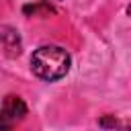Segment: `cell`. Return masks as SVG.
<instances>
[{
    "mask_svg": "<svg viewBox=\"0 0 131 131\" xmlns=\"http://www.w3.org/2000/svg\"><path fill=\"white\" fill-rule=\"evenodd\" d=\"M72 57L59 45H43L31 55V70L39 80L55 82L70 72Z\"/></svg>",
    "mask_w": 131,
    "mask_h": 131,
    "instance_id": "1",
    "label": "cell"
},
{
    "mask_svg": "<svg viewBox=\"0 0 131 131\" xmlns=\"http://www.w3.org/2000/svg\"><path fill=\"white\" fill-rule=\"evenodd\" d=\"M27 115V104L20 96L8 94L2 100V108H0V129H8L12 125H16L18 121H23Z\"/></svg>",
    "mask_w": 131,
    "mask_h": 131,
    "instance_id": "2",
    "label": "cell"
},
{
    "mask_svg": "<svg viewBox=\"0 0 131 131\" xmlns=\"http://www.w3.org/2000/svg\"><path fill=\"white\" fill-rule=\"evenodd\" d=\"M0 37H2V49H4V55H6V57H16V55H20V51H23V41H20V35H18L16 29L2 25V27H0Z\"/></svg>",
    "mask_w": 131,
    "mask_h": 131,
    "instance_id": "3",
    "label": "cell"
},
{
    "mask_svg": "<svg viewBox=\"0 0 131 131\" xmlns=\"http://www.w3.org/2000/svg\"><path fill=\"white\" fill-rule=\"evenodd\" d=\"M23 12L25 14H37V12H45V14H53L55 10L47 4V2H41V4H27V6H23Z\"/></svg>",
    "mask_w": 131,
    "mask_h": 131,
    "instance_id": "4",
    "label": "cell"
},
{
    "mask_svg": "<svg viewBox=\"0 0 131 131\" xmlns=\"http://www.w3.org/2000/svg\"><path fill=\"white\" fill-rule=\"evenodd\" d=\"M98 127H102V129H115V127H121V123L115 117H102L98 121Z\"/></svg>",
    "mask_w": 131,
    "mask_h": 131,
    "instance_id": "5",
    "label": "cell"
},
{
    "mask_svg": "<svg viewBox=\"0 0 131 131\" xmlns=\"http://www.w3.org/2000/svg\"><path fill=\"white\" fill-rule=\"evenodd\" d=\"M127 14H129V16H131V4H129V6H127Z\"/></svg>",
    "mask_w": 131,
    "mask_h": 131,
    "instance_id": "6",
    "label": "cell"
}]
</instances>
